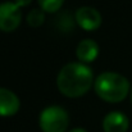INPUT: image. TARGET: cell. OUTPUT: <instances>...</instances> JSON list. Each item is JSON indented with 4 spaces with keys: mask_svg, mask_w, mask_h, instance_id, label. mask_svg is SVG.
Wrapping results in <instances>:
<instances>
[{
    "mask_svg": "<svg viewBox=\"0 0 132 132\" xmlns=\"http://www.w3.org/2000/svg\"><path fill=\"white\" fill-rule=\"evenodd\" d=\"M131 101H132V88H131Z\"/></svg>",
    "mask_w": 132,
    "mask_h": 132,
    "instance_id": "cell-13",
    "label": "cell"
},
{
    "mask_svg": "<svg viewBox=\"0 0 132 132\" xmlns=\"http://www.w3.org/2000/svg\"><path fill=\"white\" fill-rule=\"evenodd\" d=\"M95 92L108 103H119L126 99L130 91L128 80L116 72H104L95 80Z\"/></svg>",
    "mask_w": 132,
    "mask_h": 132,
    "instance_id": "cell-2",
    "label": "cell"
},
{
    "mask_svg": "<svg viewBox=\"0 0 132 132\" xmlns=\"http://www.w3.org/2000/svg\"><path fill=\"white\" fill-rule=\"evenodd\" d=\"M128 125V118L122 112H110L103 119V128L105 132H126Z\"/></svg>",
    "mask_w": 132,
    "mask_h": 132,
    "instance_id": "cell-7",
    "label": "cell"
},
{
    "mask_svg": "<svg viewBox=\"0 0 132 132\" xmlns=\"http://www.w3.org/2000/svg\"><path fill=\"white\" fill-rule=\"evenodd\" d=\"M27 23L31 26V27H39L44 23L45 21V14L44 10L40 8V9H32L28 14H27Z\"/></svg>",
    "mask_w": 132,
    "mask_h": 132,
    "instance_id": "cell-9",
    "label": "cell"
},
{
    "mask_svg": "<svg viewBox=\"0 0 132 132\" xmlns=\"http://www.w3.org/2000/svg\"><path fill=\"white\" fill-rule=\"evenodd\" d=\"M69 132H87V131L84 130V128H73V130H71Z\"/></svg>",
    "mask_w": 132,
    "mask_h": 132,
    "instance_id": "cell-12",
    "label": "cell"
},
{
    "mask_svg": "<svg viewBox=\"0 0 132 132\" xmlns=\"http://www.w3.org/2000/svg\"><path fill=\"white\" fill-rule=\"evenodd\" d=\"M19 99L13 91L0 87V117L14 116L19 110Z\"/></svg>",
    "mask_w": 132,
    "mask_h": 132,
    "instance_id": "cell-6",
    "label": "cell"
},
{
    "mask_svg": "<svg viewBox=\"0 0 132 132\" xmlns=\"http://www.w3.org/2000/svg\"><path fill=\"white\" fill-rule=\"evenodd\" d=\"M76 54H77V58L82 63H91V62H94L97 58L99 46L94 40L85 39V40H82L80 44L77 45Z\"/></svg>",
    "mask_w": 132,
    "mask_h": 132,
    "instance_id": "cell-8",
    "label": "cell"
},
{
    "mask_svg": "<svg viewBox=\"0 0 132 132\" xmlns=\"http://www.w3.org/2000/svg\"><path fill=\"white\" fill-rule=\"evenodd\" d=\"M75 18H76V22L78 23V26L86 31H94V30L99 28L101 24L100 13L91 6H82V8L77 9Z\"/></svg>",
    "mask_w": 132,
    "mask_h": 132,
    "instance_id": "cell-5",
    "label": "cell"
},
{
    "mask_svg": "<svg viewBox=\"0 0 132 132\" xmlns=\"http://www.w3.org/2000/svg\"><path fill=\"white\" fill-rule=\"evenodd\" d=\"M22 19V13L15 3L5 1L0 4V31L12 32L14 31Z\"/></svg>",
    "mask_w": 132,
    "mask_h": 132,
    "instance_id": "cell-4",
    "label": "cell"
},
{
    "mask_svg": "<svg viewBox=\"0 0 132 132\" xmlns=\"http://www.w3.org/2000/svg\"><path fill=\"white\" fill-rule=\"evenodd\" d=\"M32 0H14V3L21 8V6H27L28 4H31Z\"/></svg>",
    "mask_w": 132,
    "mask_h": 132,
    "instance_id": "cell-11",
    "label": "cell"
},
{
    "mask_svg": "<svg viewBox=\"0 0 132 132\" xmlns=\"http://www.w3.org/2000/svg\"><path fill=\"white\" fill-rule=\"evenodd\" d=\"M94 84L91 68L85 63H68L58 73L56 85L67 97H80L85 95Z\"/></svg>",
    "mask_w": 132,
    "mask_h": 132,
    "instance_id": "cell-1",
    "label": "cell"
},
{
    "mask_svg": "<svg viewBox=\"0 0 132 132\" xmlns=\"http://www.w3.org/2000/svg\"><path fill=\"white\" fill-rule=\"evenodd\" d=\"M39 123L43 132H64L69 125V117L63 108L53 105L41 112Z\"/></svg>",
    "mask_w": 132,
    "mask_h": 132,
    "instance_id": "cell-3",
    "label": "cell"
},
{
    "mask_svg": "<svg viewBox=\"0 0 132 132\" xmlns=\"http://www.w3.org/2000/svg\"><path fill=\"white\" fill-rule=\"evenodd\" d=\"M37 1H39L40 8L44 12L54 13V12H58L62 8L64 0H37Z\"/></svg>",
    "mask_w": 132,
    "mask_h": 132,
    "instance_id": "cell-10",
    "label": "cell"
}]
</instances>
